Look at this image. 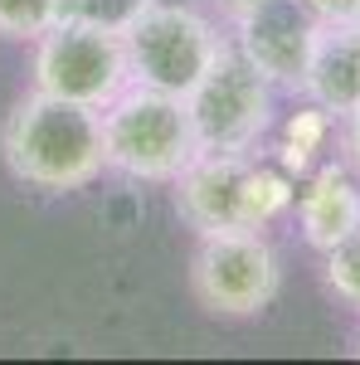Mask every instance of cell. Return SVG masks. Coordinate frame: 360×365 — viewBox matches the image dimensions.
Returning a JSON list of instances; mask_svg holds the SVG:
<instances>
[{
  "instance_id": "6da1fadb",
  "label": "cell",
  "mask_w": 360,
  "mask_h": 365,
  "mask_svg": "<svg viewBox=\"0 0 360 365\" xmlns=\"http://www.w3.org/2000/svg\"><path fill=\"white\" fill-rule=\"evenodd\" d=\"M0 156H5L10 175L34 185V190H49V195L83 190L108 170L103 113L34 88L25 103L5 117Z\"/></svg>"
},
{
  "instance_id": "7a4b0ae2",
  "label": "cell",
  "mask_w": 360,
  "mask_h": 365,
  "mask_svg": "<svg viewBox=\"0 0 360 365\" xmlns=\"http://www.w3.org/2000/svg\"><path fill=\"white\" fill-rule=\"evenodd\" d=\"M103 156L108 170H122L132 180H175L200 156L185 98L127 83L103 108Z\"/></svg>"
},
{
  "instance_id": "3957f363",
  "label": "cell",
  "mask_w": 360,
  "mask_h": 365,
  "mask_svg": "<svg viewBox=\"0 0 360 365\" xmlns=\"http://www.w3.org/2000/svg\"><path fill=\"white\" fill-rule=\"evenodd\" d=\"M122 49H127L132 83L185 98L210 73V63L220 58L224 34L195 5L141 0L137 10L127 15V25H122Z\"/></svg>"
},
{
  "instance_id": "277c9868",
  "label": "cell",
  "mask_w": 360,
  "mask_h": 365,
  "mask_svg": "<svg viewBox=\"0 0 360 365\" xmlns=\"http://www.w3.org/2000/svg\"><path fill=\"white\" fill-rule=\"evenodd\" d=\"M200 151H234L249 156L273 127V83L239 54V44H224L210 73L185 93Z\"/></svg>"
},
{
  "instance_id": "5b68a950",
  "label": "cell",
  "mask_w": 360,
  "mask_h": 365,
  "mask_svg": "<svg viewBox=\"0 0 360 365\" xmlns=\"http://www.w3.org/2000/svg\"><path fill=\"white\" fill-rule=\"evenodd\" d=\"M127 83H132V68L122 49V29L58 20L49 34L34 39V88L39 93H54V98L103 113Z\"/></svg>"
},
{
  "instance_id": "8992f818",
  "label": "cell",
  "mask_w": 360,
  "mask_h": 365,
  "mask_svg": "<svg viewBox=\"0 0 360 365\" xmlns=\"http://www.w3.org/2000/svg\"><path fill=\"white\" fill-rule=\"evenodd\" d=\"M190 287L200 307L215 317H258L263 307H273L282 268L258 229L200 234V249L190 258Z\"/></svg>"
},
{
  "instance_id": "52a82bcc",
  "label": "cell",
  "mask_w": 360,
  "mask_h": 365,
  "mask_svg": "<svg viewBox=\"0 0 360 365\" xmlns=\"http://www.w3.org/2000/svg\"><path fill=\"white\" fill-rule=\"evenodd\" d=\"M322 39V25L312 20L302 0H258L253 10L234 15V44L273 88L302 93L312 49Z\"/></svg>"
},
{
  "instance_id": "ba28073f",
  "label": "cell",
  "mask_w": 360,
  "mask_h": 365,
  "mask_svg": "<svg viewBox=\"0 0 360 365\" xmlns=\"http://www.w3.org/2000/svg\"><path fill=\"white\" fill-rule=\"evenodd\" d=\"M253 166L249 156L234 151H200L180 170L175 185V210L195 234H224V229H258L253 215Z\"/></svg>"
},
{
  "instance_id": "9c48e42d",
  "label": "cell",
  "mask_w": 360,
  "mask_h": 365,
  "mask_svg": "<svg viewBox=\"0 0 360 365\" xmlns=\"http://www.w3.org/2000/svg\"><path fill=\"white\" fill-rule=\"evenodd\" d=\"M297 225L317 253L336 249L341 239H351L360 229V190L341 161L317 166V175L307 180V190L297 195Z\"/></svg>"
},
{
  "instance_id": "30bf717a",
  "label": "cell",
  "mask_w": 360,
  "mask_h": 365,
  "mask_svg": "<svg viewBox=\"0 0 360 365\" xmlns=\"http://www.w3.org/2000/svg\"><path fill=\"white\" fill-rule=\"evenodd\" d=\"M302 93L331 117H346L360 108V25L322 29L312 63H307Z\"/></svg>"
},
{
  "instance_id": "8fae6325",
  "label": "cell",
  "mask_w": 360,
  "mask_h": 365,
  "mask_svg": "<svg viewBox=\"0 0 360 365\" xmlns=\"http://www.w3.org/2000/svg\"><path fill=\"white\" fill-rule=\"evenodd\" d=\"M326 132H331V113L307 98V108H297V113L282 122V170H287V175H292V170L302 175V170L312 166V151L326 146Z\"/></svg>"
},
{
  "instance_id": "7c38bea8",
  "label": "cell",
  "mask_w": 360,
  "mask_h": 365,
  "mask_svg": "<svg viewBox=\"0 0 360 365\" xmlns=\"http://www.w3.org/2000/svg\"><path fill=\"white\" fill-rule=\"evenodd\" d=\"M58 25V0H0V34L5 39H39Z\"/></svg>"
},
{
  "instance_id": "4fadbf2b",
  "label": "cell",
  "mask_w": 360,
  "mask_h": 365,
  "mask_svg": "<svg viewBox=\"0 0 360 365\" xmlns=\"http://www.w3.org/2000/svg\"><path fill=\"white\" fill-rule=\"evenodd\" d=\"M326 287L346 307L360 312V229L351 239H341L336 249H326Z\"/></svg>"
},
{
  "instance_id": "5bb4252c",
  "label": "cell",
  "mask_w": 360,
  "mask_h": 365,
  "mask_svg": "<svg viewBox=\"0 0 360 365\" xmlns=\"http://www.w3.org/2000/svg\"><path fill=\"white\" fill-rule=\"evenodd\" d=\"M137 5L141 0H58V20H83V25L122 29Z\"/></svg>"
},
{
  "instance_id": "9a60e30c",
  "label": "cell",
  "mask_w": 360,
  "mask_h": 365,
  "mask_svg": "<svg viewBox=\"0 0 360 365\" xmlns=\"http://www.w3.org/2000/svg\"><path fill=\"white\" fill-rule=\"evenodd\" d=\"M307 10H312V20L322 29H331V25H356V15H360V0H302Z\"/></svg>"
},
{
  "instance_id": "2e32d148",
  "label": "cell",
  "mask_w": 360,
  "mask_h": 365,
  "mask_svg": "<svg viewBox=\"0 0 360 365\" xmlns=\"http://www.w3.org/2000/svg\"><path fill=\"white\" fill-rule=\"evenodd\" d=\"M341 151H346V166L360 170V108L341 117Z\"/></svg>"
},
{
  "instance_id": "e0dca14e",
  "label": "cell",
  "mask_w": 360,
  "mask_h": 365,
  "mask_svg": "<svg viewBox=\"0 0 360 365\" xmlns=\"http://www.w3.org/2000/svg\"><path fill=\"white\" fill-rule=\"evenodd\" d=\"M224 10H229V20H234V15H244V10H253V5H258V0H220Z\"/></svg>"
},
{
  "instance_id": "ac0fdd59",
  "label": "cell",
  "mask_w": 360,
  "mask_h": 365,
  "mask_svg": "<svg viewBox=\"0 0 360 365\" xmlns=\"http://www.w3.org/2000/svg\"><path fill=\"white\" fill-rule=\"evenodd\" d=\"M356 356H360V341H356Z\"/></svg>"
},
{
  "instance_id": "d6986e66",
  "label": "cell",
  "mask_w": 360,
  "mask_h": 365,
  "mask_svg": "<svg viewBox=\"0 0 360 365\" xmlns=\"http://www.w3.org/2000/svg\"><path fill=\"white\" fill-rule=\"evenodd\" d=\"M356 25H360V15H356Z\"/></svg>"
}]
</instances>
